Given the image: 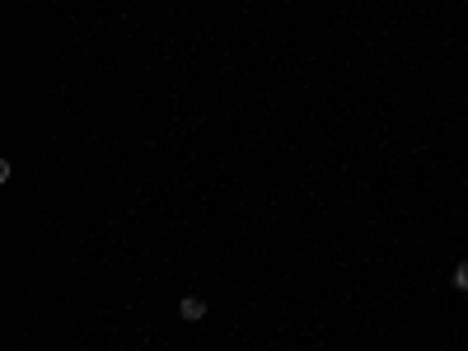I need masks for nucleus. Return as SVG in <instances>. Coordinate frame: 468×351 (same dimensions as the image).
<instances>
[{
  "mask_svg": "<svg viewBox=\"0 0 468 351\" xmlns=\"http://www.w3.org/2000/svg\"><path fill=\"white\" fill-rule=\"evenodd\" d=\"M454 290H464V295H468V262L454 267Z\"/></svg>",
  "mask_w": 468,
  "mask_h": 351,
  "instance_id": "2",
  "label": "nucleus"
},
{
  "mask_svg": "<svg viewBox=\"0 0 468 351\" xmlns=\"http://www.w3.org/2000/svg\"><path fill=\"white\" fill-rule=\"evenodd\" d=\"M178 319L202 323L206 319V300H202V295H183V300H178Z\"/></svg>",
  "mask_w": 468,
  "mask_h": 351,
  "instance_id": "1",
  "label": "nucleus"
}]
</instances>
